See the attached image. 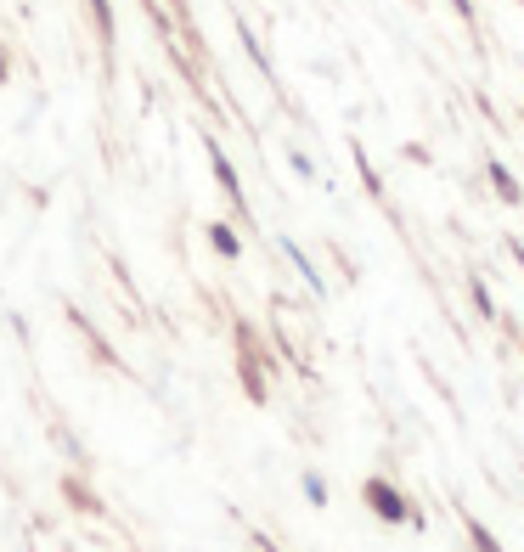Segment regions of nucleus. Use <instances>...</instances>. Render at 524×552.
<instances>
[{
  "label": "nucleus",
  "instance_id": "9",
  "mask_svg": "<svg viewBox=\"0 0 524 552\" xmlns=\"http://www.w3.org/2000/svg\"><path fill=\"white\" fill-rule=\"evenodd\" d=\"M356 170H361V180H366V192H373V197H383V180H378V170H373V164H366V152L356 147Z\"/></svg>",
  "mask_w": 524,
  "mask_h": 552
},
{
  "label": "nucleus",
  "instance_id": "6",
  "mask_svg": "<svg viewBox=\"0 0 524 552\" xmlns=\"http://www.w3.org/2000/svg\"><path fill=\"white\" fill-rule=\"evenodd\" d=\"M462 530H468V541L480 547V552H502V541H497V535H490V530H485V525H480V518H474V513L462 518Z\"/></svg>",
  "mask_w": 524,
  "mask_h": 552
},
{
  "label": "nucleus",
  "instance_id": "13",
  "mask_svg": "<svg viewBox=\"0 0 524 552\" xmlns=\"http://www.w3.org/2000/svg\"><path fill=\"white\" fill-rule=\"evenodd\" d=\"M254 547H259V552H276V547H271V535H259V530H254Z\"/></svg>",
  "mask_w": 524,
  "mask_h": 552
},
{
  "label": "nucleus",
  "instance_id": "4",
  "mask_svg": "<svg viewBox=\"0 0 524 552\" xmlns=\"http://www.w3.org/2000/svg\"><path fill=\"white\" fill-rule=\"evenodd\" d=\"M209 242H214V254H226V259H237V254H243V242H237V232H231L226 220H214V226H209Z\"/></svg>",
  "mask_w": 524,
  "mask_h": 552
},
{
  "label": "nucleus",
  "instance_id": "14",
  "mask_svg": "<svg viewBox=\"0 0 524 552\" xmlns=\"http://www.w3.org/2000/svg\"><path fill=\"white\" fill-rule=\"evenodd\" d=\"M169 6H175V12H181V18H187V0H169Z\"/></svg>",
  "mask_w": 524,
  "mask_h": 552
},
{
  "label": "nucleus",
  "instance_id": "8",
  "mask_svg": "<svg viewBox=\"0 0 524 552\" xmlns=\"http://www.w3.org/2000/svg\"><path fill=\"white\" fill-rule=\"evenodd\" d=\"M282 254H288V259H294V265H299V276H304V282H311V288H316V294H321V276H316V265H311V259H304V254H299V242H282Z\"/></svg>",
  "mask_w": 524,
  "mask_h": 552
},
{
  "label": "nucleus",
  "instance_id": "11",
  "mask_svg": "<svg viewBox=\"0 0 524 552\" xmlns=\"http://www.w3.org/2000/svg\"><path fill=\"white\" fill-rule=\"evenodd\" d=\"M288 164H294V175H304V180L316 175V170H311V158H304V152H288Z\"/></svg>",
  "mask_w": 524,
  "mask_h": 552
},
{
  "label": "nucleus",
  "instance_id": "2",
  "mask_svg": "<svg viewBox=\"0 0 524 552\" xmlns=\"http://www.w3.org/2000/svg\"><path fill=\"white\" fill-rule=\"evenodd\" d=\"M204 152H209V170H214V180H220L226 203L237 209V214H249V197H243V180H237V170H231V158L220 152V142H204Z\"/></svg>",
  "mask_w": 524,
  "mask_h": 552
},
{
  "label": "nucleus",
  "instance_id": "1",
  "mask_svg": "<svg viewBox=\"0 0 524 552\" xmlns=\"http://www.w3.org/2000/svg\"><path fill=\"white\" fill-rule=\"evenodd\" d=\"M361 496H366V508H373L383 525H418V513H412V502L400 496V490L383 479V473H373V479L361 485Z\"/></svg>",
  "mask_w": 524,
  "mask_h": 552
},
{
  "label": "nucleus",
  "instance_id": "10",
  "mask_svg": "<svg viewBox=\"0 0 524 552\" xmlns=\"http://www.w3.org/2000/svg\"><path fill=\"white\" fill-rule=\"evenodd\" d=\"M304 496H311V502H316V508H321V502H328V485H321V479H316V473H304Z\"/></svg>",
  "mask_w": 524,
  "mask_h": 552
},
{
  "label": "nucleus",
  "instance_id": "3",
  "mask_svg": "<svg viewBox=\"0 0 524 552\" xmlns=\"http://www.w3.org/2000/svg\"><path fill=\"white\" fill-rule=\"evenodd\" d=\"M485 175H490V187H497V197H502V203H524V187L513 180V170H507V164H497V158H490V164H485Z\"/></svg>",
  "mask_w": 524,
  "mask_h": 552
},
{
  "label": "nucleus",
  "instance_id": "12",
  "mask_svg": "<svg viewBox=\"0 0 524 552\" xmlns=\"http://www.w3.org/2000/svg\"><path fill=\"white\" fill-rule=\"evenodd\" d=\"M451 12H457L462 23H474V0H451Z\"/></svg>",
  "mask_w": 524,
  "mask_h": 552
},
{
  "label": "nucleus",
  "instance_id": "7",
  "mask_svg": "<svg viewBox=\"0 0 524 552\" xmlns=\"http://www.w3.org/2000/svg\"><path fill=\"white\" fill-rule=\"evenodd\" d=\"M468 299H474V310H480L485 321H497V304H490V288L480 282V276H474V282H468Z\"/></svg>",
  "mask_w": 524,
  "mask_h": 552
},
{
  "label": "nucleus",
  "instance_id": "15",
  "mask_svg": "<svg viewBox=\"0 0 524 552\" xmlns=\"http://www.w3.org/2000/svg\"><path fill=\"white\" fill-rule=\"evenodd\" d=\"M513 259H519V271H524V249H519V242H513Z\"/></svg>",
  "mask_w": 524,
  "mask_h": 552
},
{
  "label": "nucleus",
  "instance_id": "5",
  "mask_svg": "<svg viewBox=\"0 0 524 552\" xmlns=\"http://www.w3.org/2000/svg\"><path fill=\"white\" fill-rule=\"evenodd\" d=\"M85 6H90V18H96V40L113 51V6H107V0H85Z\"/></svg>",
  "mask_w": 524,
  "mask_h": 552
},
{
  "label": "nucleus",
  "instance_id": "16",
  "mask_svg": "<svg viewBox=\"0 0 524 552\" xmlns=\"http://www.w3.org/2000/svg\"><path fill=\"white\" fill-rule=\"evenodd\" d=\"M0 80H6V51H0Z\"/></svg>",
  "mask_w": 524,
  "mask_h": 552
}]
</instances>
